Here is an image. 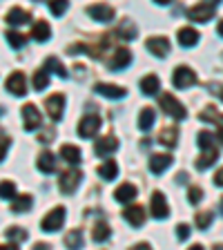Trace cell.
Wrapping results in <instances>:
<instances>
[{"label":"cell","instance_id":"cell-27","mask_svg":"<svg viewBox=\"0 0 223 250\" xmlns=\"http://www.w3.org/2000/svg\"><path fill=\"white\" fill-rule=\"evenodd\" d=\"M114 34H119V36L125 38V41H134V38H136V25L130 21V18H125Z\"/></svg>","mask_w":223,"mask_h":250},{"label":"cell","instance_id":"cell-15","mask_svg":"<svg viewBox=\"0 0 223 250\" xmlns=\"http://www.w3.org/2000/svg\"><path fill=\"white\" fill-rule=\"evenodd\" d=\"M94 92L101 94V96H107V99H125L127 89L119 87V85H109V83H99L94 87Z\"/></svg>","mask_w":223,"mask_h":250},{"label":"cell","instance_id":"cell-52","mask_svg":"<svg viewBox=\"0 0 223 250\" xmlns=\"http://www.w3.org/2000/svg\"><path fill=\"white\" fill-rule=\"evenodd\" d=\"M221 214H223V199H221Z\"/></svg>","mask_w":223,"mask_h":250},{"label":"cell","instance_id":"cell-11","mask_svg":"<svg viewBox=\"0 0 223 250\" xmlns=\"http://www.w3.org/2000/svg\"><path fill=\"white\" fill-rule=\"evenodd\" d=\"M87 14L92 16L94 21H99V22H109L112 18L116 16V11L112 9L109 5H103V2H99V5H89L87 7Z\"/></svg>","mask_w":223,"mask_h":250},{"label":"cell","instance_id":"cell-24","mask_svg":"<svg viewBox=\"0 0 223 250\" xmlns=\"http://www.w3.org/2000/svg\"><path fill=\"white\" fill-rule=\"evenodd\" d=\"M5 18L9 25H25V22L31 21V14L25 9H20V7H14V9H9V14H7Z\"/></svg>","mask_w":223,"mask_h":250},{"label":"cell","instance_id":"cell-28","mask_svg":"<svg viewBox=\"0 0 223 250\" xmlns=\"http://www.w3.org/2000/svg\"><path fill=\"white\" fill-rule=\"evenodd\" d=\"M179 139V130L177 127H163L161 134H159V143H163L165 147H174Z\"/></svg>","mask_w":223,"mask_h":250},{"label":"cell","instance_id":"cell-10","mask_svg":"<svg viewBox=\"0 0 223 250\" xmlns=\"http://www.w3.org/2000/svg\"><path fill=\"white\" fill-rule=\"evenodd\" d=\"M7 92H11L14 96H25L27 94V78L22 72H14L7 78Z\"/></svg>","mask_w":223,"mask_h":250},{"label":"cell","instance_id":"cell-23","mask_svg":"<svg viewBox=\"0 0 223 250\" xmlns=\"http://www.w3.org/2000/svg\"><path fill=\"white\" fill-rule=\"evenodd\" d=\"M114 199L119 203H130L136 199V188L132 186V183H123L121 188H116V192H114Z\"/></svg>","mask_w":223,"mask_h":250},{"label":"cell","instance_id":"cell-22","mask_svg":"<svg viewBox=\"0 0 223 250\" xmlns=\"http://www.w3.org/2000/svg\"><path fill=\"white\" fill-rule=\"evenodd\" d=\"M179 42H181V47H194L199 42V31L192 27H181L179 29Z\"/></svg>","mask_w":223,"mask_h":250},{"label":"cell","instance_id":"cell-13","mask_svg":"<svg viewBox=\"0 0 223 250\" xmlns=\"http://www.w3.org/2000/svg\"><path fill=\"white\" fill-rule=\"evenodd\" d=\"M123 217H125V221L130 226H134V228H141V226L145 224V210L141 208V206H127V208L123 210Z\"/></svg>","mask_w":223,"mask_h":250},{"label":"cell","instance_id":"cell-31","mask_svg":"<svg viewBox=\"0 0 223 250\" xmlns=\"http://www.w3.org/2000/svg\"><path fill=\"white\" fill-rule=\"evenodd\" d=\"M5 237L7 239H9V244H22V241L27 239V237H29V234H27V230H22V228H18V226H14V228H7L5 230Z\"/></svg>","mask_w":223,"mask_h":250},{"label":"cell","instance_id":"cell-7","mask_svg":"<svg viewBox=\"0 0 223 250\" xmlns=\"http://www.w3.org/2000/svg\"><path fill=\"white\" fill-rule=\"evenodd\" d=\"M45 109L52 121H61L62 109H65V96H62V94H52V96L45 101Z\"/></svg>","mask_w":223,"mask_h":250},{"label":"cell","instance_id":"cell-38","mask_svg":"<svg viewBox=\"0 0 223 250\" xmlns=\"http://www.w3.org/2000/svg\"><path fill=\"white\" fill-rule=\"evenodd\" d=\"M16 197V186L11 181H0V199H14Z\"/></svg>","mask_w":223,"mask_h":250},{"label":"cell","instance_id":"cell-51","mask_svg":"<svg viewBox=\"0 0 223 250\" xmlns=\"http://www.w3.org/2000/svg\"><path fill=\"white\" fill-rule=\"evenodd\" d=\"M219 96H221V101H223V89H221V92H219Z\"/></svg>","mask_w":223,"mask_h":250},{"label":"cell","instance_id":"cell-19","mask_svg":"<svg viewBox=\"0 0 223 250\" xmlns=\"http://www.w3.org/2000/svg\"><path fill=\"white\" fill-rule=\"evenodd\" d=\"M67 54L69 56H76V54H87L92 58H99L101 56V49L99 47H92V45H85V42H74V45L67 47Z\"/></svg>","mask_w":223,"mask_h":250},{"label":"cell","instance_id":"cell-53","mask_svg":"<svg viewBox=\"0 0 223 250\" xmlns=\"http://www.w3.org/2000/svg\"><path fill=\"white\" fill-rule=\"evenodd\" d=\"M36 2H41V0H36Z\"/></svg>","mask_w":223,"mask_h":250},{"label":"cell","instance_id":"cell-26","mask_svg":"<svg viewBox=\"0 0 223 250\" xmlns=\"http://www.w3.org/2000/svg\"><path fill=\"white\" fill-rule=\"evenodd\" d=\"M31 36L36 38L38 42H45V41H49V36H52V27H49V22H45V21H38L36 25H34V29H31Z\"/></svg>","mask_w":223,"mask_h":250},{"label":"cell","instance_id":"cell-41","mask_svg":"<svg viewBox=\"0 0 223 250\" xmlns=\"http://www.w3.org/2000/svg\"><path fill=\"white\" fill-rule=\"evenodd\" d=\"M197 143H199V147H212V143H214V136L210 134V132H199V136H197Z\"/></svg>","mask_w":223,"mask_h":250},{"label":"cell","instance_id":"cell-14","mask_svg":"<svg viewBox=\"0 0 223 250\" xmlns=\"http://www.w3.org/2000/svg\"><path fill=\"white\" fill-rule=\"evenodd\" d=\"M132 62V52L130 49H116L112 61H109V69L112 72H119V69H125Z\"/></svg>","mask_w":223,"mask_h":250},{"label":"cell","instance_id":"cell-39","mask_svg":"<svg viewBox=\"0 0 223 250\" xmlns=\"http://www.w3.org/2000/svg\"><path fill=\"white\" fill-rule=\"evenodd\" d=\"M69 7V0H49V9L54 16H62Z\"/></svg>","mask_w":223,"mask_h":250},{"label":"cell","instance_id":"cell-8","mask_svg":"<svg viewBox=\"0 0 223 250\" xmlns=\"http://www.w3.org/2000/svg\"><path fill=\"white\" fill-rule=\"evenodd\" d=\"M22 121H25V130L27 132H34V130L41 127L42 116H41V112H38L36 105H25V107H22Z\"/></svg>","mask_w":223,"mask_h":250},{"label":"cell","instance_id":"cell-33","mask_svg":"<svg viewBox=\"0 0 223 250\" xmlns=\"http://www.w3.org/2000/svg\"><path fill=\"white\" fill-rule=\"evenodd\" d=\"M116 174H119V166H116L114 161H105L103 166L99 167V177H103L105 181H112V179H116Z\"/></svg>","mask_w":223,"mask_h":250},{"label":"cell","instance_id":"cell-9","mask_svg":"<svg viewBox=\"0 0 223 250\" xmlns=\"http://www.w3.org/2000/svg\"><path fill=\"white\" fill-rule=\"evenodd\" d=\"M150 210H152V217L154 219H165L167 214H170V208H167V201H165V197H163V192L156 190V192L152 194Z\"/></svg>","mask_w":223,"mask_h":250},{"label":"cell","instance_id":"cell-17","mask_svg":"<svg viewBox=\"0 0 223 250\" xmlns=\"http://www.w3.org/2000/svg\"><path fill=\"white\" fill-rule=\"evenodd\" d=\"M159 89H161V81L156 74H147L141 78V92L145 96H154V94H159Z\"/></svg>","mask_w":223,"mask_h":250},{"label":"cell","instance_id":"cell-4","mask_svg":"<svg viewBox=\"0 0 223 250\" xmlns=\"http://www.w3.org/2000/svg\"><path fill=\"white\" fill-rule=\"evenodd\" d=\"M62 224H65V208H54L52 212L42 219L41 226L45 232H56V230L62 228Z\"/></svg>","mask_w":223,"mask_h":250},{"label":"cell","instance_id":"cell-36","mask_svg":"<svg viewBox=\"0 0 223 250\" xmlns=\"http://www.w3.org/2000/svg\"><path fill=\"white\" fill-rule=\"evenodd\" d=\"M65 246L67 248H81L83 246V232L81 230H72L65 234Z\"/></svg>","mask_w":223,"mask_h":250},{"label":"cell","instance_id":"cell-1","mask_svg":"<svg viewBox=\"0 0 223 250\" xmlns=\"http://www.w3.org/2000/svg\"><path fill=\"white\" fill-rule=\"evenodd\" d=\"M159 105H161L163 112H165V114H170L174 121H183L187 116V112H185V107L181 105V101H177L172 94H161Z\"/></svg>","mask_w":223,"mask_h":250},{"label":"cell","instance_id":"cell-43","mask_svg":"<svg viewBox=\"0 0 223 250\" xmlns=\"http://www.w3.org/2000/svg\"><path fill=\"white\" fill-rule=\"evenodd\" d=\"M190 234H192V230H190V226H187V224H179V226H177V237H179V241L190 239Z\"/></svg>","mask_w":223,"mask_h":250},{"label":"cell","instance_id":"cell-25","mask_svg":"<svg viewBox=\"0 0 223 250\" xmlns=\"http://www.w3.org/2000/svg\"><path fill=\"white\" fill-rule=\"evenodd\" d=\"M38 170L45 172V174H52L54 170H56V159H54L52 152H42L41 156H38Z\"/></svg>","mask_w":223,"mask_h":250},{"label":"cell","instance_id":"cell-21","mask_svg":"<svg viewBox=\"0 0 223 250\" xmlns=\"http://www.w3.org/2000/svg\"><path fill=\"white\" fill-rule=\"evenodd\" d=\"M170 166H172V156H167V154H154L150 159V170L154 174H163Z\"/></svg>","mask_w":223,"mask_h":250},{"label":"cell","instance_id":"cell-42","mask_svg":"<svg viewBox=\"0 0 223 250\" xmlns=\"http://www.w3.org/2000/svg\"><path fill=\"white\" fill-rule=\"evenodd\" d=\"M201 199H203V190L199 186H192L190 190H187V201H190V203H194V206H197Z\"/></svg>","mask_w":223,"mask_h":250},{"label":"cell","instance_id":"cell-46","mask_svg":"<svg viewBox=\"0 0 223 250\" xmlns=\"http://www.w3.org/2000/svg\"><path fill=\"white\" fill-rule=\"evenodd\" d=\"M217 139H219V143H221V146H223V125H221V127H219V132H217Z\"/></svg>","mask_w":223,"mask_h":250},{"label":"cell","instance_id":"cell-2","mask_svg":"<svg viewBox=\"0 0 223 250\" xmlns=\"http://www.w3.org/2000/svg\"><path fill=\"white\" fill-rule=\"evenodd\" d=\"M172 83H174V87H177V89H187V87H192V85L197 83V74H194V69L181 65V67L174 69Z\"/></svg>","mask_w":223,"mask_h":250},{"label":"cell","instance_id":"cell-48","mask_svg":"<svg viewBox=\"0 0 223 250\" xmlns=\"http://www.w3.org/2000/svg\"><path fill=\"white\" fill-rule=\"evenodd\" d=\"M147 248H150L147 244H139V246H136V250H147Z\"/></svg>","mask_w":223,"mask_h":250},{"label":"cell","instance_id":"cell-45","mask_svg":"<svg viewBox=\"0 0 223 250\" xmlns=\"http://www.w3.org/2000/svg\"><path fill=\"white\" fill-rule=\"evenodd\" d=\"M214 183H217L219 188H223V167L217 172V174H214Z\"/></svg>","mask_w":223,"mask_h":250},{"label":"cell","instance_id":"cell-37","mask_svg":"<svg viewBox=\"0 0 223 250\" xmlns=\"http://www.w3.org/2000/svg\"><path fill=\"white\" fill-rule=\"evenodd\" d=\"M7 42H9L14 49H20V47L27 42V36L20 34V31H7Z\"/></svg>","mask_w":223,"mask_h":250},{"label":"cell","instance_id":"cell-32","mask_svg":"<svg viewBox=\"0 0 223 250\" xmlns=\"http://www.w3.org/2000/svg\"><path fill=\"white\" fill-rule=\"evenodd\" d=\"M92 237H94V241H96V244H103V241H107L109 237H112V230H109L107 224H103V221H101V224L94 226Z\"/></svg>","mask_w":223,"mask_h":250},{"label":"cell","instance_id":"cell-50","mask_svg":"<svg viewBox=\"0 0 223 250\" xmlns=\"http://www.w3.org/2000/svg\"><path fill=\"white\" fill-rule=\"evenodd\" d=\"M205 2H210V5H217V2H221V0H205Z\"/></svg>","mask_w":223,"mask_h":250},{"label":"cell","instance_id":"cell-12","mask_svg":"<svg viewBox=\"0 0 223 250\" xmlns=\"http://www.w3.org/2000/svg\"><path fill=\"white\" fill-rule=\"evenodd\" d=\"M147 49H150L156 58H165L167 54H170L172 47H170V41H167V38L154 36V38H150V41H147Z\"/></svg>","mask_w":223,"mask_h":250},{"label":"cell","instance_id":"cell-47","mask_svg":"<svg viewBox=\"0 0 223 250\" xmlns=\"http://www.w3.org/2000/svg\"><path fill=\"white\" fill-rule=\"evenodd\" d=\"M154 2H156V5H170L172 0H154Z\"/></svg>","mask_w":223,"mask_h":250},{"label":"cell","instance_id":"cell-49","mask_svg":"<svg viewBox=\"0 0 223 250\" xmlns=\"http://www.w3.org/2000/svg\"><path fill=\"white\" fill-rule=\"evenodd\" d=\"M219 34H221V36H223V21L219 22Z\"/></svg>","mask_w":223,"mask_h":250},{"label":"cell","instance_id":"cell-5","mask_svg":"<svg viewBox=\"0 0 223 250\" xmlns=\"http://www.w3.org/2000/svg\"><path fill=\"white\" fill-rule=\"evenodd\" d=\"M81 179H83V174L78 170H69V172H62L61 179H58V188H61V192L65 194H72L74 190L78 188V183H81Z\"/></svg>","mask_w":223,"mask_h":250},{"label":"cell","instance_id":"cell-18","mask_svg":"<svg viewBox=\"0 0 223 250\" xmlns=\"http://www.w3.org/2000/svg\"><path fill=\"white\" fill-rule=\"evenodd\" d=\"M217 159H219V152L214 150V146L203 147V154L197 159V167L199 170H208V167H212L214 163H217Z\"/></svg>","mask_w":223,"mask_h":250},{"label":"cell","instance_id":"cell-44","mask_svg":"<svg viewBox=\"0 0 223 250\" xmlns=\"http://www.w3.org/2000/svg\"><path fill=\"white\" fill-rule=\"evenodd\" d=\"M9 136H5V134H0V161L5 159V154H7V150H9Z\"/></svg>","mask_w":223,"mask_h":250},{"label":"cell","instance_id":"cell-29","mask_svg":"<svg viewBox=\"0 0 223 250\" xmlns=\"http://www.w3.org/2000/svg\"><path fill=\"white\" fill-rule=\"evenodd\" d=\"M154 121H156V112L152 107H145L143 112L139 114V127L143 132H147V130H152V125H154Z\"/></svg>","mask_w":223,"mask_h":250},{"label":"cell","instance_id":"cell-35","mask_svg":"<svg viewBox=\"0 0 223 250\" xmlns=\"http://www.w3.org/2000/svg\"><path fill=\"white\" fill-rule=\"evenodd\" d=\"M45 67H47V69H52V72H54V74H58L61 78H67V76H69V72L65 69V65H62V62L58 61V58H54V56H52V58H47Z\"/></svg>","mask_w":223,"mask_h":250},{"label":"cell","instance_id":"cell-3","mask_svg":"<svg viewBox=\"0 0 223 250\" xmlns=\"http://www.w3.org/2000/svg\"><path fill=\"white\" fill-rule=\"evenodd\" d=\"M101 130V116L99 114H87L81 123H78V134L83 136V139H92L96 136Z\"/></svg>","mask_w":223,"mask_h":250},{"label":"cell","instance_id":"cell-40","mask_svg":"<svg viewBox=\"0 0 223 250\" xmlns=\"http://www.w3.org/2000/svg\"><path fill=\"white\" fill-rule=\"evenodd\" d=\"M197 226L201 230H208L210 226H212V212H208V210H205V212H199L197 214Z\"/></svg>","mask_w":223,"mask_h":250},{"label":"cell","instance_id":"cell-16","mask_svg":"<svg viewBox=\"0 0 223 250\" xmlns=\"http://www.w3.org/2000/svg\"><path fill=\"white\" fill-rule=\"evenodd\" d=\"M116 150H119V141H116L114 136H105V139L96 141V146H94V152L99 156H109Z\"/></svg>","mask_w":223,"mask_h":250},{"label":"cell","instance_id":"cell-30","mask_svg":"<svg viewBox=\"0 0 223 250\" xmlns=\"http://www.w3.org/2000/svg\"><path fill=\"white\" fill-rule=\"evenodd\" d=\"M61 156H62V159H65L67 163H72V166L81 163V159H83V154H81V150H78L76 146H62V147H61Z\"/></svg>","mask_w":223,"mask_h":250},{"label":"cell","instance_id":"cell-6","mask_svg":"<svg viewBox=\"0 0 223 250\" xmlns=\"http://www.w3.org/2000/svg\"><path fill=\"white\" fill-rule=\"evenodd\" d=\"M212 16H214V5H210V2H201V5L187 9V18L194 22H208L212 21Z\"/></svg>","mask_w":223,"mask_h":250},{"label":"cell","instance_id":"cell-34","mask_svg":"<svg viewBox=\"0 0 223 250\" xmlns=\"http://www.w3.org/2000/svg\"><path fill=\"white\" fill-rule=\"evenodd\" d=\"M49 85V69H38L36 76H34V89L36 92H42V89Z\"/></svg>","mask_w":223,"mask_h":250},{"label":"cell","instance_id":"cell-20","mask_svg":"<svg viewBox=\"0 0 223 250\" xmlns=\"http://www.w3.org/2000/svg\"><path fill=\"white\" fill-rule=\"evenodd\" d=\"M34 206V199H31V194H16L14 199H11V212H16V214H22V212H27V210Z\"/></svg>","mask_w":223,"mask_h":250}]
</instances>
